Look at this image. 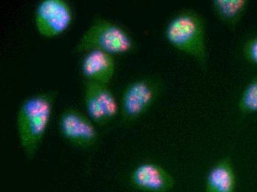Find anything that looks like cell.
<instances>
[{"mask_svg": "<svg viewBox=\"0 0 257 192\" xmlns=\"http://www.w3.org/2000/svg\"><path fill=\"white\" fill-rule=\"evenodd\" d=\"M83 97L87 115L96 126H107L120 113V105L109 85L84 81Z\"/></svg>", "mask_w": 257, "mask_h": 192, "instance_id": "cell-6", "label": "cell"}, {"mask_svg": "<svg viewBox=\"0 0 257 192\" xmlns=\"http://www.w3.org/2000/svg\"><path fill=\"white\" fill-rule=\"evenodd\" d=\"M57 91L40 92L25 98L17 116L19 142L27 160L35 157L51 121Z\"/></svg>", "mask_w": 257, "mask_h": 192, "instance_id": "cell-1", "label": "cell"}, {"mask_svg": "<svg viewBox=\"0 0 257 192\" xmlns=\"http://www.w3.org/2000/svg\"><path fill=\"white\" fill-rule=\"evenodd\" d=\"M242 56L248 63L257 66V35L249 39L244 44Z\"/></svg>", "mask_w": 257, "mask_h": 192, "instance_id": "cell-13", "label": "cell"}, {"mask_svg": "<svg viewBox=\"0 0 257 192\" xmlns=\"http://www.w3.org/2000/svg\"><path fill=\"white\" fill-rule=\"evenodd\" d=\"M164 35L172 48L191 56L203 72L206 71V22L198 12L192 9H183L177 12L168 22Z\"/></svg>", "mask_w": 257, "mask_h": 192, "instance_id": "cell-2", "label": "cell"}, {"mask_svg": "<svg viewBox=\"0 0 257 192\" xmlns=\"http://www.w3.org/2000/svg\"><path fill=\"white\" fill-rule=\"evenodd\" d=\"M238 110L242 115L257 112V77L252 79L242 91L238 101Z\"/></svg>", "mask_w": 257, "mask_h": 192, "instance_id": "cell-12", "label": "cell"}, {"mask_svg": "<svg viewBox=\"0 0 257 192\" xmlns=\"http://www.w3.org/2000/svg\"><path fill=\"white\" fill-rule=\"evenodd\" d=\"M130 182L133 188L144 192H169L176 184L169 171L153 162L137 165L130 174Z\"/></svg>", "mask_w": 257, "mask_h": 192, "instance_id": "cell-8", "label": "cell"}, {"mask_svg": "<svg viewBox=\"0 0 257 192\" xmlns=\"http://www.w3.org/2000/svg\"><path fill=\"white\" fill-rule=\"evenodd\" d=\"M115 71L114 56L101 51H90L84 54L81 72L84 81L109 85Z\"/></svg>", "mask_w": 257, "mask_h": 192, "instance_id": "cell-9", "label": "cell"}, {"mask_svg": "<svg viewBox=\"0 0 257 192\" xmlns=\"http://www.w3.org/2000/svg\"><path fill=\"white\" fill-rule=\"evenodd\" d=\"M137 50V43L126 28L104 17H97L80 37L73 52L84 54L101 51L115 56L128 55Z\"/></svg>", "mask_w": 257, "mask_h": 192, "instance_id": "cell-3", "label": "cell"}, {"mask_svg": "<svg viewBox=\"0 0 257 192\" xmlns=\"http://www.w3.org/2000/svg\"><path fill=\"white\" fill-rule=\"evenodd\" d=\"M237 178L231 157L217 160L207 173L205 192H235Z\"/></svg>", "mask_w": 257, "mask_h": 192, "instance_id": "cell-10", "label": "cell"}, {"mask_svg": "<svg viewBox=\"0 0 257 192\" xmlns=\"http://www.w3.org/2000/svg\"><path fill=\"white\" fill-rule=\"evenodd\" d=\"M73 20V8L66 0H42L36 7V29L44 38L60 37L71 27Z\"/></svg>", "mask_w": 257, "mask_h": 192, "instance_id": "cell-5", "label": "cell"}, {"mask_svg": "<svg viewBox=\"0 0 257 192\" xmlns=\"http://www.w3.org/2000/svg\"><path fill=\"white\" fill-rule=\"evenodd\" d=\"M165 88V82L157 76H144L128 83L122 92L119 103L122 124H131L142 118Z\"/></svg>", "mask_w": 257, "mask_h": 192, "instance_id": "cell-4", "label": "cell"}, {"mask_svg": "<svg viewBox=\"0 0 257 192\" xmlns=\"http://www.w3.org/2000/svg\"><path fill=\"white\" fill-rule=\"evenodd\" d=\"M248 0H213L211 8L217 20L228 27L234 28L244 17Z\"/></svg>", "mask_w": 257, "mask_h": 192, "instance_id": "cell-11", "label": "cell"}, {"mask_svg": "<svg viewBox=\"0 0 257 192\" xmlns=\"http://www.w3.org/2000/svg\"><path fill=\"white\" fill-rule=\"evenodd\" d=\"M58 125L62 137L76 147L89 149L98 143L99 136L96 125L78 109H64L59 115Z\"/></svg>", "mask_w": 257, "mask_h": 192, "instance_id": "cell-7", "label": "cell"}]
</instances>
